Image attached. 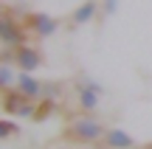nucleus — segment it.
Here are the masks:
<instances>
[{
  "mask_svg": "<svg viewBox=\"0 0 152 149\" xmlns=\"http://www.w3.org/2000/svg\"><path fill=\"white\" fill-rule=\"evenodd\" d=\"M68 135L76 138V141H82V144H96V141H102L104 135H107V127H104L99 118H93V116H82V118H73L71 121Z\"/></svg>",
  "mask_w": 152,
  "mask_h": 149,
  "instance_id": "nucleus-1",
  "label": "nucleus"
},
{
  "mask_svg": "<svg viewBox=\"0 0 152 149\" xmlns=\"http://www.w3.org/2000/svg\"><path fill=\"white\" fill-rule=\"evenodd\" d=\"M14 65H17V71H23V73H34L42 65V56H39V51L28 48V45H20V48H17V56H14Z\"/></svg>",
  "mask_w": 152,
  "mask_h": 149,
  "instance_id": "nucleus-2",
  "label": "nucleus"
},
{
  "mask_svg": "<svg viewBox=\"0 0 152 149\" xmlns=\"http://www.w3.org/2000/svg\"><path fill=\"white\" fill-rule=\"evenodd\" d=\"M42 87H45V84H39L31 73H23V71L17 73V90H20L28 101H39V99H42Z\"/></svg>",
  "mask_w": 152,
  "mask_h": 149,
  "instance_id": "nucleus-3",
  "label": "nucleus"
},
{
  "mask_svg": "<svg viewBox=\"0 0 152 149\" xmlns=\"http://www.w3.org/2000/svg\"><path fill=\"white\" fill-rule=\"evenodd\" d=\"M104 144H107V149H135V138L130 132H124V129L113 127L104 135Z\"/></svg>",
  "mask_w": 152,
  "mask_h": 149,
  "instance_id": "nucleus-4",
  "label": "nucleus"
},
{
  "mask_svg": "<svg viewBox=\"0 0 152 149\" xmlns=\"http://www.w3.org/2000/svg\"><path fill=\"white\" fill-rule=\"evenodd\" d=\"M0 39H3L6 45H17L20 48L23 45V31L17 23H11L9 17H0Z\"/></svg>",
  "mask_w": 152,
  "mask_h": 149,
  "instance_id": "nucleus-5",
  "label": "nucleus"
},
{
  "mask_svg": "<svg viewBox=\"0 0 152 149\" xmlns=\"http://www.w3.org/2000/svg\"><path fill=\"white\" fill-rule=\"evenodd\" d=\"M31 25H34V31H37L39 37H51V34L56 31V20L48 17V14H42V11L31 14Z\"/></svg>",
  "mask_w": 152,
  "mask_h": 149,
  "instance_id": "nucleus-6",
  "label": "nucleus"
},
{
  "mask_svg": "<svg viewBox=\"0 0 152 149\" xmlns=\"http://www.w3.org/2000/svg\"><path fill=\"white\" fill-rule=\"evenodd\" d=\"M28 104V99L20 93V90H6V99H3V110L11 113V116H20V110Z\"/></svg>",
  "mask_w": 152,
  "mask_h": 149,
  "instance_id": "nucleus-7",
  "label": "nucleus"
},
{
  "mask_svg": "<svg viewBox=\"0 0 152 149\" xmlns=\"http://www.w3.org/2000/svg\"><path fill=\"white\" fill-rule=\"evenodd\" d=\"M79 90V110H85V113H93L99 107V96L102 93H96V90H87V87H76Z\"/></svg>",
  "mask_w": 152,
  "mask_h": 149,
  "instance_id": "nucleus-8",
  "label": "nucleus"
},
{
  "mask_svg": "<svg viewBox=\"0 0 152 149\" xmlns=\"http://www.w3.org/2000/svg\"><path fill=\"white\" fill-rule=\"evenodd\" d=\"M93 14H96V0H87L82 9H76L73 23H90V20H93Z\"/></svg>",
  "mask_w": 152,
  "mask_h": 149,
  "instance_id": "nucleus-9",
  "label": "nucleus"
},
{
  "mask_svg": "<svg viewBox=\"0 0 152 149\" xmlns=\"http://www.w3.org/2000/svg\"><path fill=\"white\" fill-rule=\"evenodd\" d=\"M11 84H17V73L11 71V65H0V90H9Z\"/></svg>",
  "mask_w": 152,
  "mask_h": 149,
  "instance_id": "nucleus-10",
  "label": "nucleus"
},
{
  "mask_svg": "<svg viewBox=\"0 0 152 149\" xmlns=\"http://www.w3.org/2000/svg\"><path fill=\"white\" fill-rule=\"evenodd\" d=\"M17 124L14 121H0V141H6V138H11V135H17Z\"/></svg>",
  "mask_w": 152,
  "mask_h": 149,
  "instance_id": "nucleus-11",
  "label": "nucleus"
},
{
  "mask_svg": "<svg viewBox=\"0 0 152 149\" xmlns=\"http://www.w3.org/2000/svg\"><path fill=\"white\" fill-rule=\"evenodd\" d=\"M113 9H115V0H107V14H113Z\"/></svg>",
  "mask_w": 152,
  "mask_h": 149,
  "instance_id": "nucleus-12",
  "label": "nucleus"
},
{
  "mask_svg": "<svg viewBox=\"0 0 152 149\" xmlns=\"http://www.w3.org/2000/svg\"><path fill=\"white\" fill-rule=\"evenodd\" d=\"M144 149H152V144H147V146H144Z\"/></svg>",
  "mask_w": 152,
  "mask_h": 149,
  "instance_id": "nucleus-13",
  "label": "nucleus"
}]
</instances>
